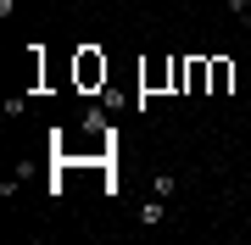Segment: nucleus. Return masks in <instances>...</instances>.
Masks as SVG:
<instances>
[{"label":"nucleus","instance_id":"f257e3e1","mask_svg":"<svg viewBox=\"0 0 251 245\" xmlns=\"http://www.w3.org/2000/svg\"><path fill=\"white\" fill-rule=\"evenodd\" d=\"M106 78H112V67L100 56V45H78V56H73V84L84 95H95V89H106Z\"/></svg>","mask_w":251,"mask_h":245},{"label":"nucleus","instance_id":"f03ea898","mask_svg":"<svg viewBox=\"0 0 251 245\" xmlns=\"http://www.w3.org/2000/svg\"><path fill=\"white\" fill-rule=\"evenodd\" d=\"M212 89V56H173V95Z\"/></svg>","mask_w":251,"mask_h":245},{"label":"nucleus","instance_id":"7ed1b4c3","mask_svg":"<svg viewBox=\"0 0 251 245\" xmlns=\"http://www.w3.org/2000/svg\"><path fill=\"white\" fill-rule=\"evenodd\" d=\"M140 89H145V95H162V89H173V56L140 62Z\"/></svg>","mask_w":251,"mask_h":245},{"label":"nucleus","instance_id":"20e7f679","mask_svg":"<svg viewBox=\"0 0 251 245\" xmlns=\"http://www.w3.org/2000/svg\"><path fill=\"white\" fill-rule=\"evenodd\" d=\"M39 62H45V56H39V45H28L23 50V95H34V89H45V73H39Z\"/></svg>","mask_w":251,"mask_h":245},{"label":"nucleus","instance_id":"39448f33","mask_svg":"<svg viewBox=\"0 0 251 245\" xmlns=\"http://www.w3.org/2000/svg\"><path fill=\"white\" fill-rule=\"evenodd\" d=\"M234 89V73H229V62H224V56H212V89H206V95H229Z\"/></svg>","mask_w":251,"mask_h":245},{"label":"nucleus","instance_id":"423d86ee","mask_svg":"<svg viewBox=\"0 0 251 245\" xmlns=\"http://www.w3.org/2000/svg\"><path fill=\"white\" fill-rule=\"evenodd\" d=\"M162 218H168V200H162V195H156V200H145V206H140V223H145V228H156Z\"/></svg>","mask_w":251,"mask_h":245},{"label":"nucleus","instance_id":"0eeeda50","mask_svg":"<svg viewBox=\"0 0 251 245\" xmlns=\"http://www.w3.org/2000/svg\"><path fill=\"white\" fill-rule=\"evenodd\" d=\"M151 190H156V195H173V190H179V178H173V173H156V184H151Z\"/></svg>","mask_w":251,"mask_h":245},{"label":"nucleus","instance_id":"6e6552de","mask_svg":"<svg viewBox=\"0 0 251 245\" xmlns=\"http://www.w3.org/2000/svg\"><path fill=\"white\" fill-rule=\"evenodd\" d=\"M229 11H234L240 22H251V0H229Z\"/></svg>","mask_w":251,"mask_h":245}]
</instances>
